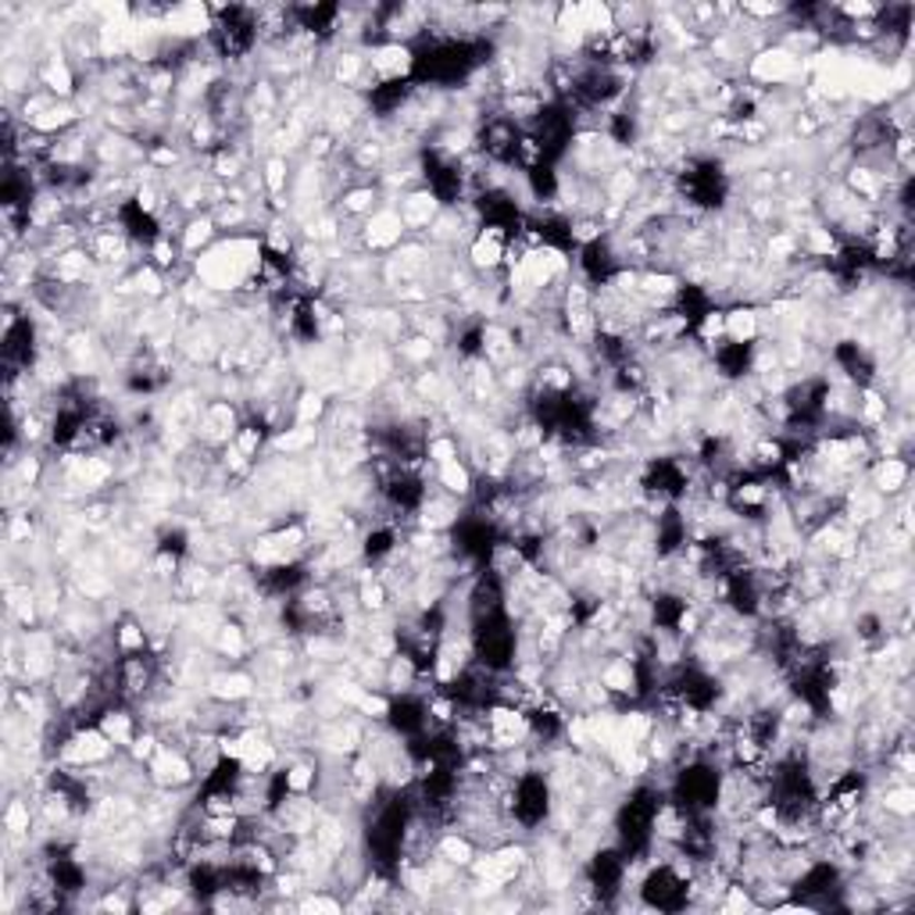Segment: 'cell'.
I'll return each instance as SVG.
<instances>
[{"instance_id": "cell-1", "label": "cell", "mask_w": 915, "mask_h": 915, "mask_svg": "<svg viewBox=\"0 0 915 915\" xmlns=\"http://www.w3.org/2000/svg\"><path fill=\"white\" fill-rule=\"evenodd\" d=\"M411 233H408V225L400 222V211L394 208V200H386L383 208H376L365 219L362 225V251H383V254H390L397 251L400 243H405Z\"/></svg>"}, {"instance_id": "cell-2", "label": "cell", "mask_w": 915, "mask_h": 915, "mask_svg": "<svg viewBox=\"0 0 915 915\" xmlns=\"http://www.w3.org/2000/svg\"><path fill=\"white\" fill-rule=\"evenodd\" d=\"M866 483L872 486L877 494H883L886 500L905 494L908 483H912V465L908 458H872V465L866 468Z\"/></svg>"}, {"instance_id": "cell-3", "label": "cell", "mask_w": 915, "mask_h": 915, "mask_svg": "<svg viewBox=\"0 0 915 915\" xmlns=\"http://www.w3.org/2000/svg\"><path fill=\"white\" fill-rule=\"evenodd\" d=\"M437 486H443V490L462 500H472V494H476V472L468 468L465 458H458V462L437 468Z\"/></svg>"}]
</instances>
